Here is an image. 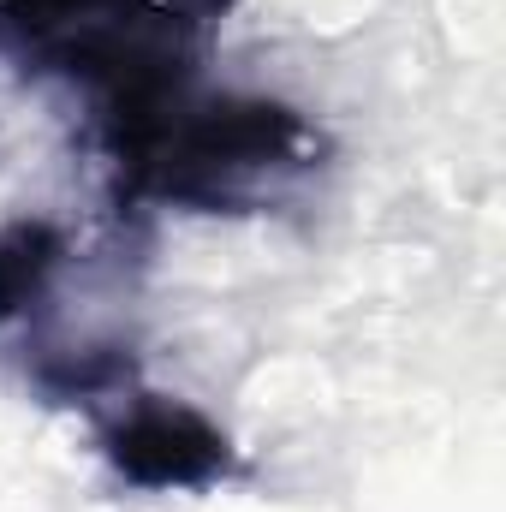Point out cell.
Instances as JSON below:
<instances>
[{"mask_svg": "<svg viewBox=\"0 0 506 512\" xmlns=\"http://www.w3.org/2000/svg\"><path fill=\"white\" fill-rule=\"evenodd\" d=\"M60 268H66V233L54 221H6L0 227V340L24 334L42 316Z\"/></svg>", "mask_w": 506, "mask_h": 512, "instance_id": "3", "label": "cell"}, {"mask_svg": "<svg viewBox=\"0 0 506 512\" xmlns=\"http://www.w3.org/2000/svg\"><path fill=\"white\" fill-rule=\"evenodd\" d=\"M108 155L131 203L197 215H245L304 185L328 137L268 96H197L191 84L102 120Z\"/></svg>", "mask_w": 506, "mask_h": 512, "instance_id": "1", "label": "cell"}, {"mask_svg": "<svg viewBox=\"0 0 506 512\" xmlns=\"http://www.w3.org/2000/svg\"><path fill=\"white\" fill-rule=\"evenodd\" d=\"M102 459L114 465V477L149 495H203L239 477V447L233 435L203 417L185 399H161V393H120L114 417L102 423Z\"/></svg>", "mask_w": 506, "mask_h": 512, "instance_id": "2", "label": "cell"}]
</instances>
